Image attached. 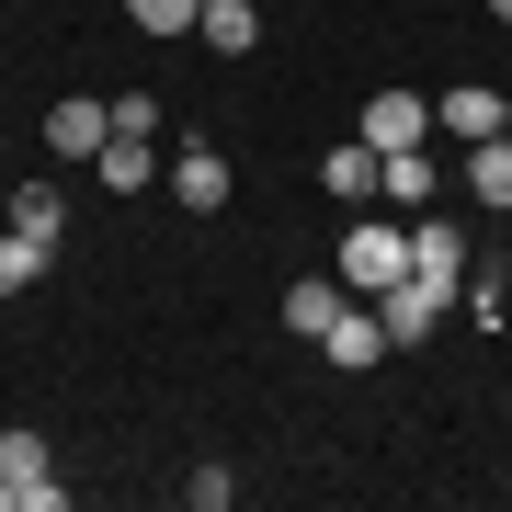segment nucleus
Instances as JSON below:
<instances>
[{
	"instance_id": "7ed1b4c3",
	"label": "nucleus",
	"mask_w": 512,
	"mask_h": 512,
	"mask_svg": "<svg viewBox=\"0 0 512 512\" xmlns=\"http://www.w3.org/2000/svg\"><path fill=\"white\" fill-rule=\"evenodd\" d=\"M228 194H239V171H228L217 137H183V148H171V205H183V217H217Z\"/></svg>"
},
{
	"instance_id": "39448f33",
	"label": "nucleus",
	"mask_w": 512,
	"mask_h": 512,
	"mask_svg": "<svg viewBox=\"0 0 512 512\" xmlns=\"http://www.w3.org/2000/svg\"><path fill=\"white\" fill-rule=\"evenodd\" d=\"M353 137H365V148H421V137H433V103H421V92H365Z\"/></svg>"
},
{
	"instance_id": "412c9836",
	"label": "nucleus",
	"mask_w": 512,
	"mask_h": 512,
	"mask_svg": "<svg viewBox=\"0 0 512 512\" xmlns=\"http://www.w3.org/2000/svg\"><path fill=\"white\" fill-rule=\"evenodd\" d=\"M501 137H512V114H501Z\"/></svg>"
},
{
	"instance_id": "a211bd4d",
	"label": "nucleus",
	"mask_w": 512,
	"mask_h": 512,
	"mask_svg": "<svg viewBox=\"0 0 512 512\" xmlns=\"http://www.w3.org/2000/svg\"><path fill=\"white\" fill-rule=\"evenodd\" d=\"M194 12H205V0H126V23H137L148 46H160V35H194Z\"/></svg>"
},
{
	"instance_id": "4468645a",
	"label": "nucleus",
	"mask_w": 512,
	"mask_h": 512,
	"mask_svg": "<svg viewBox=\"0 0 512 512\" xmlns=\"http://www.w3.org/2000/svg\"><path fill=\"white\" fill-rule=\"evenodd\" d=\"M376 160H387V205H410V217H421V205H433V148H376Z\"/></svg>"
},
{
	"instance_id": "6e6552de",
	"label": "nucleus",
	"mask_w": 512,
	"mask_h": 512,
	"mask_svg": "<svg viewBox=\"0 0 512 512\" xmlns=\"http://www.w3.org/2000/svg\"><path fill=\"white\" fill-rule=\"evenodd\" d=\"M319 183L342 194V205H387V194H376V183H387V160H376L365 137H342V148H330V160H319Z\"/></svg>"
},
{
	"instance_id": "ddd939ff",
	"label": "nucleus",
	"mask_w": 512,
	"mask_h": 512,
	"mask_svg": "<svg viewBox=\"0 0 512 512\" xmlns=\"http://www.w3.org/2000/svg\"><path fill=\"white\" fill-rule=\"evenodd\" d=\"M194 35L217 46V57H251V46H262V12H251V0H205V12H194Z\"/></svg>"
},
{
	"instance_id": "423d86ee",
	"label": "nucleus",
	"mask_w": 512,
	"mask_h": 512,
	"mask_svg": "<svg viewBox=\"0 0 512 512\" xmlns=\"http://www.w3.org/2000/svg\"><path fill=\"white\" fill-rule=\"evenodd\" d=\"M501 114H512V103L490 92V80H456V92H444V103H433V126H444V137H456V148H478V137H501Z\"/></svg>"
},
{
	"instance_id": "aec40b11",
	"label": "nucleus",
	"mask_w": 512,
	"mask_h": 512,
	"mask_svg": "<svg viewBox=\"0 0 512 512\" xmlns=\"http://www.w3.org/2000/svg\"><path fill=\"white\" fill-rule=\"evenodd\" d=\"M490 23H512V0H490Z\"/></svg>"
},
{
	"instance_id": "0eeeda50",
	"label": "nucleus",
	"mask_w": 512,
	"mask_h": 512,
	"mask_svg": "<svg viewBox=\"0 0 512 512\" xmlns=\"http://www.w3.org/2000/svg\"><path fill=\"white\" fill-rule=\"evenodd\" d=\"M103 137H114V103H80L69 92V103L46 114V148H57V160H103Z\"/></svg>"
},
{
	"instance_id": "dca6fc26",
	"label": "nucleus",
	"mask_w": 512,
	"mask_h": 512,
	"mask_svg": "<svg viewBox=\"0 0 512 512\" xmlns=\"http://www.w3.org/2000/svg\"><path fill=\"white\" fill-rule=\"evenodd\" d=\"M467 194L478 205H512V137H478L467 148Z\"/></svg>"
},
{
	"instance_id": "2eb2a0df",
	"label": "nucleus",
	"mask_w": 512,
	"mask_h": 512,
	"mask_svg": "<svg viewBox=\"0 0 512 512\" xmlns=\"http://www.w3.org/2000/svg\"><path fill=\"white\" fill-rule=\"evenodd\" d=\"M148 148H160V137H103V194H148Z\"/></svg>"
},
{
	"instance_id": "f257e3e1",
	"label": "nucleus",
	"mask_w": 512,
	"mask_h": 512,
	"mask_svg": "<svg viewBox=\"0 0 512 512\" xmlns=\"http://www.w3.org/2000/svg\"><path fill=\"white\" fill-rule=\"evenodd\" d=\"M330 274H342L353 296H387L410 274V217H353L342 228V262H330Z\"/></svg>"
},
{
	"instance_id": "1a4fd4ad",
	"label": "nucleus",
	"mask_w": 512,
	"mask_h": 512,
	"mask_svg": "<svg viewBox=\"0 0 512 512\" xmlns=\"http://www.w3.org/2000/svg\"><path fill=\"white\" fill-rule=\"evenodd\" d=\"M456 308H467L478 330H512V274H501V262H478V251H467V274H456Z\"/></svg>"
},
{
	"instance_id": "9d476101",
	"label": "nucleus",
	"mask_w": 512,
	"mask_h": 512,
	"mask_svg": "<svg viewBox=\"0 0 512 512\" xmlns=\"http://www.w3.org/2000/svg\"><path fill=\"white\" fill-rule=\"evenodd\" d=\"M0 228H23L35 251H57V239H69V194H57V183H23V194H12V217H0Z\"/></svg>"
},
{
	"instance_id": "20e7f679",
	"label": "nucleus",
	"mask_w": 512,
	"mask_h": 512,
	"mask_svg": "<svg viewBox=\"0 0 512 512\" xmlns=\"http://www.w3.org/2000/svg\"><path fill=\"white\" fill-rule=\"evenodd\" d=\"M319 353H330V365H342V376H365V365H387V353H399V342H387L376 296H342V319L319 330Z\"/></svg>"
},
{
	"instance_id": "f3484780",
	"label": "nucleus",
	"mask_w": 512,
	"mask_h": 512,
	"mask_svg": "<svg viewBox=\"0 0 512 512\" xmlns=\"http://www.w3.org/2000/svg\"><path fill=\"white\" fill-rule=\"evenodd\" d=\"M46 262H57V251H35L23 228H0V296H35V285H46Z\"/></svg>"
},
{
	"instance_id": "f8f14e48",
	"label": "nucleus",
	"mask_w": 512,
	"mask_h": 512,
	"mask_svg": "<svg viewBox=\"0 0 512 512\" xmlns=\"http://www.w3.org/2000/svg\"><path fill=\"white\" fill-rule=\"evenodd\" d=\"M410 274H467V228L456 217H410Z\"/></svg>"
},
{
	"instance_id": "f03ea898",
	"label": "nucleus",
	"mask_w": 512,
	"mask_h": 512,
	"mask_svg": "<svg viewBox=\"0 0 512 512\" xmlns=\"http://www.w3.org/2000/svg\"><path fill=\"white\" fill-rule=\"evenodd\" d=\"M444 308H456V274H399V285H387L376 296V319H387V342H433V330H444Z\"/></svg>"
},
{
	"instance_id": "9b49d317",
	"label": "nucleus",
	"mask_w": 512,
	"mask_h": 512,
	"mask_svg": "<svg viewBox=\"0 0 512 512\" xmlns=\"http://www.w3.org/2000/svg\"><path fill=\"white\" fill-rule=\"evenodd\" d=\"M342 296H353L342 274H308V285H285V330H296V342H319V330L342 319Z\"/></svg>"
},
{
	"instance_id": "4be33fe9",
	"label": "nucleus",
	"mask_w": 512,
	"mask_h": 512,
	"mask_svg": "<svg viewBox=\"0 0 512 512\" xmlns=\"http://www.w3.org/2000/svg\"><path fill=\"white\" fill-rule=\"evenodd\" d=\"M0 501H12V490H0Z\"/></svg>"
},
{
	"instance_id": "6ab92c4d",
	"label": "nucleus",
	"mask_w": 512,
	"mask_h": 512,
	"mask_svg": "<svg viewBox=\"0 0 512 512\" xmlns=\"http://www.w3.org/2000/svg\"><path fill=\"white\" fill-rule=\"evenodd\" d=\"M183 501H194V512H228V501H239V478H228V467H194V478H183Z\"/></svg>"
}]
</instances>
